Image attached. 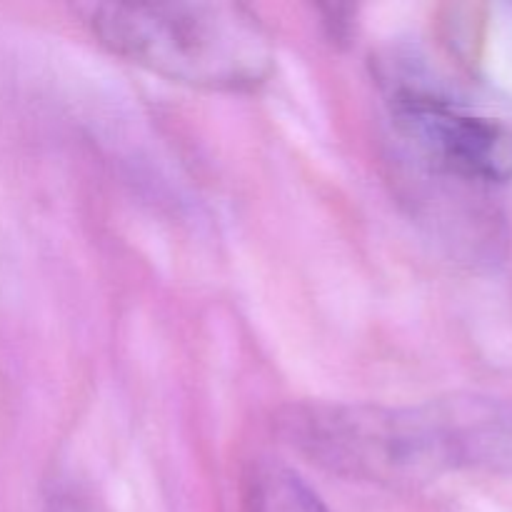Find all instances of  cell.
<instances>
[{
	"label": "cell",
	"instance_id": "1",
	"mask_svg": "<svg viewBox=\"0 0 512 512\" xmlns=\"http://www.w3.org/2000/svg\"><path fill=\"white\" fill-rule=\"evenodd\" d=\"M80 13L110 53L190 88L245 93L275 68L273 35L240 3H98Z\"/></svg>",
	"mask_w": 512,
	"mask_h": 512
},
{
	"label": "cell",
	"instance_id": "2",
	"mask_svg": "<svg viewBox=\"0 0 512 512\" xmlns=\"http://www.w3.org/2000/svg\"><path fill=\"white\" fill-rule=\"evenodd\" d=\"M283 438L330 473L375 485H413L445 473L428 405H290Z\"/></svg>",
	"mask_w": 512,
	"mask_h": 512
},
{
	"label": "cell",
	"instance_id": "3",
	"mask_svg": "<svg viewBox=\"0 0 512 512\" xmlns=\"http://www.w3.org/2000/svg\"><path fill=\"white\" fill-rule=\"evenodd\" d=\"M390 113L418 160L465 185H498L512 178V125L478 113L465 100L420 83L390 80Z\"/></svg>",
	"mask_w": 512,
	"mask_h": 512
},
{
	"label": "cell",
	"instance_id": "4",
	"mask_svg": "<svg viewBox=\"0 0 512 512\" xmlns=\"http://www.w3.org/2000/svg\"><path fill=\"white\" fill-rule=\"evenodd\" d=\"M445 468L512 473V403L455 395L430 400Z\"/></svg>",
	"mask_w": 512,
	"mask_h": 512
},
{
	"label": "cell",
	"instance_id": "5",
	"mask_svg": "<svg viewBox=\"0 0 512 512\" xmlns=\"http://www.w3.org/2000/svg\"><path fill=\"white\" fill-rule=\"evenodd\" d=\"M248 512H330L293 470L263 465L250 480Z\"/></svg>",
	"mask_w": 512,
	"mask_h": 512
},
{
	"label": "cell",
	"instance_id": "6",
	"mask_svg": "<svg viewBox=\"0 0 512 512\" xmlns=\"http://www.w3.org/2000/svg\"><path fill=\"white\" fill-rule=\"evenodd\" d=\"M48 512H100L88 498L75 493H55L48 500Z\"/></svg>",
	"mask_w": 512,
	"mask_h": 512
}]
</instances>
